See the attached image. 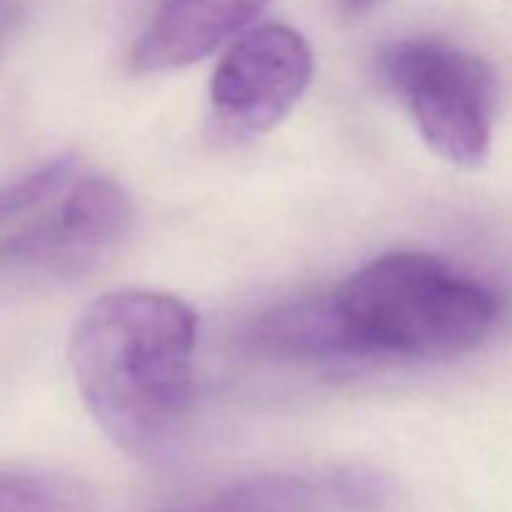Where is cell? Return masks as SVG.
<instances>
[{"label":"cell","mask_w":512,"mask_h":512,"mask_svg":"<svg viewBox=\"0 0 512 512\" xmlns=\"http://www.w3.org/2000/svg\"><path fill=\"white\" fill-rule=\"evenodd\" d=\"M198 318L158 290H113L80 313L68 360L85 408L130 458L165 460L193 403Z\"/></svg>","instance_id":"obj_1"},{"label":"cell","mask_w":512,"mask_h":512,"mask_svg":"<svg viewBox=\"0 0 512 512\" xmlns=\"http://www.w3.org/2000/svg\"><path fill=\"white\" fill-rule=\"evenodd\" d=\"M360 358L440 360L470 353L503 315V298L448 260L385 253L330 293Z\"/></svg>","instance_id":"obj_2"},{"label":"cell","mask_w":512,"mask_h":512,"mask_svg":"<svg viewBox=\"0 0 512 512\" xmlns=\"http://www.w3.org/2000/svg\"><path fill=\"white\" fill-rule=\"evenodd\" d=\"M378 75L435 155L460 168L488 160L498 80L483 58L443 40L408 38L380 50Z\"/></svg>","instance_id":"obj_3"},{"label":"cell","mask_w":512,"mask_h":512,"mask_svg":"<svg viewBox=\"0 0 512 512\" xmlns=\"http://www.w3.org/2000/svg\"><path fill=\"white\" fill-rule=\"evenodd\" d=\"M308 40L290 25L265 23L240 35L210 80V123L218 138H258L300 103L313 80Z\"/></svg>","instance_id":"obj_4"},{"label":"cell","mask_w":512,"mask_h":512,"mask_svg":"<svg viewBox=\"0 0 512 512\" xmlns=\"http://www.w3.org/2000/svg\"><path fill=\"white\" fill-rule=\"evenodd\" d=\"M133 200L108 175H80L63 193L13 223L0 238V263L70 275L95 263L130 233Z\"/></svg>","instance_id":"obj_5"},{"label":"cell","mask_w":512,"mask_h":512,"mask_svg":"<svg viewBox=\"0 0 512 512\" xmlns=\"http://www.w3.org/2000/svg\"><path fill=\"white\" fill-rule=\"evenodd\" d=\"M270 0H163L133 50L135 73L188 68L248 33Z\"/></svg>","instance_id":"obj_6"},{"label":"cell","mask_w":512,"mask_h":512,"mask_svg":"<svg viewBox=\"0 0 512 512\" xmlns=\"http://www.w3.org/2000/svg\"><path fill=\"white\" fill-rule=\"evenodd\" d=\"M255 353L280 360L358 358L330 295L293 300L260 315L248 330Z\"/></svg>","instance_id":"obj_7"},{"label":"cell","mask_w":512,"mask_h":512,"mask_svg":"<svg viewBox=\"0 0 512 512\" xmlns=\"http://www.w3.org/2000/svg\"><path fill=\"white\" fill-rule=\"evenodd\" d=\"M0 512H95V498L63 475L0 473Z\"/></svg>","instance_id":"obj_8"},{"label":"cell","mask_w":512,"mask_h":512,"mask_svg":"<svg viewBox=\"0 0 512 512\" xmlns=\"http://www.w3.org/2000/svg\"><path fill=\"white\" fill-rule=\"evenodd\" d=\"M73 178L75 158L73 155H60V158L48 160L33 173L13 180V183L0 185V228L18 223L25 215L43 208L60 190L68 188Z\"/></svg>","instance_id":"obj_9"},{"label":"cell","mask_w":512,"mask_h":512,"mask_svg":"<svg viewBox=\"0 0 512 512\" xmlns=\"http://www.w3.org/2000/svg\"><path fill=\"white\" fill-rule=\"evenodd\" d=\"M180 512H308V493L295 483L273 480L240 485L210 503Z\"/></svg>","instance_id":"obj_10"},{"label":"cell","mask_w":512,"mask_h":512,"mask_svg":"<svg viewBox=\"0 0 512 512\" xmlns=\"http://www.w3.org/2000/svg\"><path fill=\"white\" fill-rule=\"evenodd\" d=\"M335 3H338V10L345 18H360V15L370 13L383 0H335Z\"/></svg>","instance_id":"obj_11"}]
</instances>
